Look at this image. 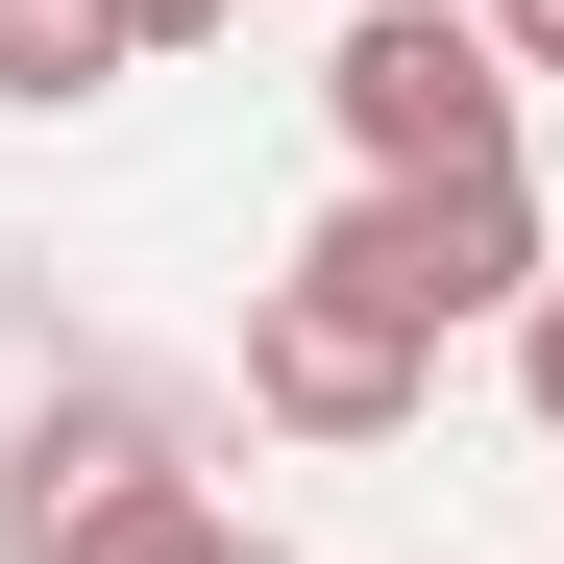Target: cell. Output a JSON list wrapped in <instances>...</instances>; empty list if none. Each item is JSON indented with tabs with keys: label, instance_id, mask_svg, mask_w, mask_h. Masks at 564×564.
Returning a JSON list of instances; mask_svg holds the SVG:
<instances>
[{
	"label": "cell",
	"instance_id": "obj_3",
	"mask_svg": "<svg viewBox=\"0 0 564 564\" xmlns=\"http://www.w3.org/2000/svg\"><path fill=\"white\" fill-rule=\"evenodd\" d=\"M417 393H442V344L393 295H344V270H270L246 295V417L270 442H417Z\"/></svg>",
	"mask_w": 564,
	"mask_h": 564
},
{
	"label": "cell",
	"instance_id": "obj_2",
	"mask_svg": "<svg viewBox=\"0 0 564 564\" xmlns=\"http://www.w3.org/2000/svg\"><path fill=\"white\" fill-rule=\"evenodd\" d=\"M295 270H344V295H393V319L442 344V319H540V270H564V246H540V197H516V172H442V197H393V172H368V197H344Z\"/></svg>",
	"mask_w": 564,
	"mask_h": 564
},
{
	"label": "cell",
	"instance_id": "obj_7",
	"mask_svg": "<svg viewBox=\"0 0 564 564\" xmlns=\"http://www.w3.org/2000/svg\"><path fill=\"white\" fill-rule=\"evenodd\" d=\"M491 25H516V74H564V0H491Z\"/></svg>",
	"mask_w": 564,
	"mask_h": 564
},
{
	"label": "cell",
	"instance_id": "obj_9",
	"mask_svg": "<svg viewBox=\"0 0 564 564\" xmlns=\"http://www.w3.org/2000/svg\"><path fill=\"white\" fill-rule=\"evenodd\" d=\"M246 564H295V540H246Z\"/></svg>",
	"mask_w": 564,
	"mask_h": 564
},
{
	"label": "cell",
	"instance_id": "obj_1",
	"mask_svg": "<svg viewBox=\"0 0 564 564\" xmlns=\"http://www.w3.org/2000/svg\"><path fill=\"white\" fill-rule=\"evenodd\" d=\"M516 25L491 0H344V50H319V123L344 172H393V197H442V172H516Z\"/></svg>",
	"mask_w": 564,
	"mask_h": 564
},
{
	"label": "cell",
	"instance_id": "obj_5",
	"mask_svg": "<svg viewBox=\"0 0 564 564\" xmlns=\"http://www.w3.org/2000/svg\"><path fill=\"white\" fill-rule=\"evenodd\" d=\"M123 74H148L123 0H0V123H74V99H123Z\"/></svg>",
	"mask_w": 564,
	"mask_h": 564
},
{
	"label": "cell",
	"instance_id": "obj_4",
	"mask_svg": "<svg viewBox=\"0 0 564 564\" xmlns=\"http://www.w3.org/2000/svg\"><path fill=\"white\" fill-rule=\"evenodd\" d=\"M0 540H25V564H246V516L197 491V466H99V491H50Z\"/></svg>",
	"mask_w": 564,
	"mask_h": 564
},
{
	"label": "cell",
	"instance_id": "obj_6",
	"mask_svg": "<svg viewBox=\"0 0 564 564\" xmlns=\"http://www.w3.org/2000/svg\"><path fill=\"white\" fill-rule=\"evenodd\" d=\"M516 393H540V442H564V270H540V319H516Z\"/></svg>",
	"mask_w": 564,
	"mask_h": 564
},
{
	"label": "cell",
	"instance_id": "obj_8",
	"mask_svg": "<svg viewBox=\"0 0 564 564\" xmlns=\"http://www.w3.org/2000/svg\"><path fill=\"white\" fill-rule=\"evenodd\" d=\"M123 25H148V50H197V25H221V0H123Z\"/></svg>",
	"mask_w": 564,
	"mask_h": 564
}]
</instances>
